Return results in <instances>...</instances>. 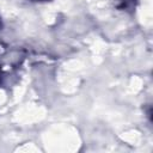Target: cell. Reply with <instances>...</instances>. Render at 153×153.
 Masks as SVG:
<instances>
[{"mask_svg":"<svg viewBox=\"0 0 153 153\" xmlns=\"http://www.w3.org/2000/svg\"><path fill=\"white\" fill-rule=\"evenodd\" d=\"M121 4L117 5V7L120 8H128V7H131L135 2V0H120Z\"/></svg>","mask_w":153,"mask_h":153,"instance_id":"cell-1","label":"cell"},{"mask_svg":"<svg viewBox=\"0 0 153 153\" xmlns=\"http://www.w3.org/2000/svg\"><path fill=\"white\" fill-rule=\"evenodd\" d=\"M31 1H47V0H31Z\"/></svg>","mask_w":153,"mask_h":153,"instance_id":"cell-2","label":"cell"},{"mask_svg":"<svg viewBox=\"0 0 153 153\" xmlns=\"http://www.w3.org/2000/svg\"><path fill=\"white\" fill-rule=\"evenodd\" d=\"M0 27H1V20H0Z\"/></svg>","mask_w":153,"mask_h":153,"instance_id":"cell-3","label":"cell"}]
</instances>
